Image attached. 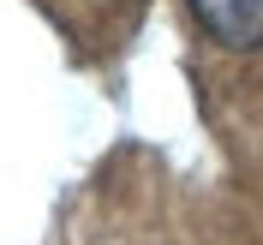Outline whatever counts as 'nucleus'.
Wrapping results in <instances>:
<instances>
[{
	"instance_id": "1",
	"label": "nucleus",
	"mask_w": 263,
	"mask_h": 245,
	"mask_svg": "<svg viewBox=\"0 0 263 245\" xmlns=\"http://www.w3.org/2000/svg\"><path fill=\"white\" fill-rule=\"evenodd\" d=\"M192 12L228 48H257L263 42V0H192Z\"/></svg>"
}]
</instances>
